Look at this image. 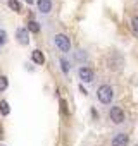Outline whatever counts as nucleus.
<instances>
[{"instance_id": "nucleus-11", "label": "nucleus", "mask_w": 138, "mask_h": 146, "mask_svg": "<svg viewBox=\"0 0 138 146\" xmlns=\"http://www.w3.org/2000/svg\"><path fill=\"white\" fill-rule=\"evenodd\" d=\"M9 7H11L14 12H21V11H23V7H21V4L17 2V0H9Z\"/></svg>"}, {"instance_id": "nucleus-3", "label": "nucleus", "mask_w": 138, "mask_h": 146, "mask_svg": "<svg viewBox=\"0 0 138 146\" xmlns=\"http://www.w3.org/2000/svg\"><path fill=\"white\" fill-rule=\"evenodd\" d=\"M109 117L114 124H123L124 122V112L121 107H111L109 110Z\"/></svg>"}, {"instance_id": "nucleus-18", "label": "nucleus", "mask_w": 138, "mask_h": 146, "mask_svg": "<svg viewBox=\"0 0 138 146\" xmlns=\"http://www.w3.org/2000/svg\"><path fill=\"white\" fill-rule=\"evenodd\" d=\"M2 146H4V144H2Z\"/></svg>"}, {"instance_id": "nucleus-9", "label": "nucleus", "mask_w": 138, "mask_h": 146, "mask_svg": "<svg viewBox=\"0 0 138 146\" xmlns=\"http://www.w3.org/2000/svg\"><path fill=\"white\" fill-rule=\"evenodd\" d=\"M9 113H11V107H9V103L5 100H2V102H0V115L7 117Z\"/></svg>"}, {"instance_id": "nucleus-12", "label": "nucleus", "mask_w": 138, "mask_h": 146, "mask_svg": "<svg viewBox=\"0 0 138 146\" xmlns=\"http://www.w3.org/2000/svg\"><path fill=\"white\" fill-rule=\"evenodd\" d=\"M60 67H62V72L64 74H67L69 70H71V65H69V62L66 58H60Z\"/></svg>"}, {"instance_id": "nucleus-13", "label": "nucleus", "mask_w": 138, "mask_h": 146, "mask_svg": "<svg viewBox=\"0 0 138 146\" xmlns=\"http://www.w3.org/2000/svg\"><path fill=\"white\" fill-rule=\"evenodd\" d=\"M7 86H9L7 78H5V76H0V91H5V90H7Z\"/></svg>"}, {"instance_id": "nucleus-15", "label": "nucleus", "mask_w": 138, "mask_h": 146, "mask_svg": "<svg viewBox=\"0 0 138 146\" xmlns=\"http://www.w3.org/2000/svg\"><path fill=\"white\" fill-rule=\"evenodd\" d=\"M5 41H7V33L2 29L0 31V45H5Z\"/></svg>"}, {"instance_id": "nucleus-2", "label": "nucleus", "mask_w": 138, "mask_h": 146, "mask_svg": "<svg viewBox=\"0 0 138 146\" xmlns=\"http://www.w3.org/2000/svg\"><path fill=\"white\" fill-rule=\"evenodd\" d=\"M54 43H55V46H57L60 52H64V53L71 52V40H69L66 35H62V33H59V35L54 36Z\"/></svg>"}, {"instance_id": "nucleus-16", "label": "nucleus", "mask_w": 138, "mask_h": 146, "mask_svg": "<svg viewBox=\"0 0 138 146\" xmlns=\"http://www.w3.org/2000/svg\"><path fill=\"white\" fill-rule=\"evenodd\" d=\"M26 2H28V4H33V0H26Z\"/></svg>"}, {"instance_id": "nucleus-7", "label": "nucleus", "mask_w": 138, "mask_h": 146, "mask_svg": "<svg viewBox=\"0 0 138 146\" xmlns=\"http://www.w3.org/2000/svg\"><path fill=\"white\" fill-rule=\"evenodd\" d=\"M36 5H38V11L42 14H48L52 11V0H38Z\"/></svg>"}, {"instance_id": "nucleus-17", "label": "nucleus", "mask_w": 138, "mask_h": 146, "mask_svg": "<svg viewBox=\"0 0 138 146\" xmlns=\"http://www.w3.org/2000/svg\"><path fill=\"white\" fill-rule=\"evenodd\" d=\"M0 137H2V127H0Z\"/></svg>"}, {"instance_id": "nucleus-5", "label": "nucleus", "mask_w": 138, "mask_h": 146, "mask_svg": "<svg viewBox=\"0 0 138 146\" xmlns=\"http://www.w3.org/2000/svg\"><path fill=\"white\" fill-rule=\"evenodd\" d=\"M128 143H129V136L126 132H117L111 141L112 146H128Z\"/></svg>"}, {"instance_id": "nucleus-4", "label": "nucleus", "mask_w": 138, "mask_h": 146, "mask_svg": "<svg viewBox=\"0 0 138 146\" xmlns=\"http://www.w3.org/2000/svg\"><path fill=\"white\" fill-rule=\"evenodd\" d=\"M78 76H80V79L83 81V83H92L93 81V78H95V74H93V70L90 69V67H80V70H78Z\"/></svg>"}, {"instance_id": "nucleus-14", "label": "nucleus", "mask_w": 138, "mask_h": 146, "mask_svg": "<svg viewBox=\"0 0 138 146\" xmlns=\"http://www.w3.org/2000/svg\"><path fill=\"white\" fill-rule=\"evenodd\" d=\"M131 28H133V31L138 35V16L133 17V21H131Z\"/></svg>"}, {"instance_id": "nucleus-8", "label": "nucleus", "mask_w": 138, "mask_h": 146, "mask_svg": "<svg viewBox=\"0 0 138 146\" xmlns=\"http://www.w3.org/2000/svg\"><path fill=\"white\" fill-rule=\"evenodd\" d=\"M31 60H33L36 65H43V64H45V55H43L40 50H33V53H31Z\"/></svg>"}, {"instance_id": "nucleus-1", "label": "nucleus", "mask_w": 138, "mask_h": 146, "mask_svg": "<svg viewBox=\"0 0 138 146\" xmlns=\"http://www.w3.org/2000/svg\"><path fill=\"white\" fill-rule=\"evenodd\" d=\"M97 98H98L100 103L109 105V103L112 102V98H114V90H112V86H109V84H102V86L97 90Z\"/></svg>"}, {"instance_id": "nucleus-10", "label": "nucleus", "mask_w": 138, "mask_h": 146, "mask_svg": "<svg viewBox=\"0 0 138 146\" xmlns=\"http://www.w3.org/2000/svg\"><path fill=\"white\" fill-rule=\"evenodd\" d=\"M26 28H28V31H31V33H38V31H40V24H38L36 21H29Z\"/></svg>"}, {"instance_id": "nucleus-6", "label": "nucleus", "mask_w": 138, "mask_h": 146, "mask_svg": "<svg viewBox=\"0 0 138 146\" xmlns=\"http://www.w3.org/2000/svg\"><path fill=\"white\" fill-rule=\"evenodd\" d=\"M16 36H17L19 45H28V43H29V33H28V28H17Z\"/></svg>"}]
</instances>
